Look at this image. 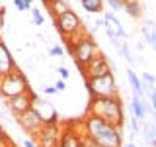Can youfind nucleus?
<instances>
[{
    "label": "nucleus",
    "instance_id": "30",
    "mask_svg": "<svg viewBox=\"0 0 156 147\" xmlns=\"http://www.w3.org/2000/svg\"><path fill=\"white\" fill-rule=\"evenodd\" d=\"M57 73H58V77H61L62 81H66V78L70 77V73H68V69H66V67H58V69H57Z\"/></svg>",
    "mask_w": 156,
    "mask_h": 147
},
{
    "label": "nucleus",
    "instance_id": "7",
    "mask_svg": "<svg viewBox=\"0 0 156 147\" xmlns=\"http://www.w3.org/2000/svg\"><path fill=\"white\" fill-rule=\"evenodd\" d=\"M55 26H57L58 32H61V36H65V39H66V37H70L72 33H76V32L82 29V20L76 12L66 10L65 14H61L58 18H55Z\"/></svg>",
    "mask_w": 156,
    "mask_h": 147
},
{
    "label": "nucleus",
    "instance_id": "32",
    "mask_svg": "<svg viewBox=\"0 0 156 147\" xmlns=\"http://www.w3.org/2000/svg\"><path fill=\"white\" fill-rule=\"evenodd\" d=\"M55 88H57V92H62V90L66 88V82L61 78V81H57V82H55Z\"/></svg>",
    "mask_w": 156,
    "mask_h": 147
},
{
    "label": "nucleus",
    "instance_id": "9",
    "mask_svg": "<svg viewBox=\"0 0 156 147\" xmlns=\"http://www.w3.org/2000/svg\"><path fill=\"white\" fill-rule=\"evenodd\" d=\"M33 102H35V94H33L31 90H27V92H23V94H18V96L6 100V106H8V110L18 118L20 114L31 110V108H33Z\"/></svg>",
    "mask_w": 156,
    "mask_h": 147
},
{
    "label": "nucleus",
    "instance_id": "14",
    "mask_svg": "<svg viewBox=\"0 0 156 147\" xmlns=\"http://www.w3.org/2000/svg\"><path fill=\"white\" fill-rule=\"evenodd\" d=\"M16 61H14L12 53H10V49L4 45V41L0 43V78L10 75V73L16 71Z\"/></svg>",
    "mask_w": 156,
    "mask_h": 147
},
{
    "label": "nucleus",
    "instance_id": "29",
    "mask_svg": "<svg viewBox=\"0 0 156 147\" xmlns=\"http://www.w3.org/2000/svg\"><path fill=\"white\" fill-rule=\"evenodd\" d=\"M49 55H51V57H62V55H65V49H62L61 45H55V47H51Z\"/></svg>",
    "mask_w": 156,
    "mask_h": 147
},
{
    "label": "nucleus",
    "instance_id": "33",
    "mask_svg": "<svg viewBox=\"0 0 156 147\" xmlns=\"http://www.w3.org/2000/svg\"><path fill=\"white\" fill-rule=\"evenodd\" d=\"M4 16H6V8L0 6V29L4 28Z\"/></svg>",
    "mask_w": 156,
    "mask_h": 147
},
{
    "label": "nucleus",
    "instance_id": "4",
    "mask_svg": "<svg viewBox=\"0 0 156 147\" xmlns=\"http://www.w3.org/2000/svg\"><path fill=\"white\" fill-rule=\"evenodd\" d=\"M68 51L72 53L74 63H76V65H80V67L88 65V63H90L96 55H100L98 43H96V39L92 37L90 33H88V36H84L82 39H78L74 45H68Z\"/></svg>",
    "mask_w": 156,
    "mask_h": 147
},
{
    "label": "nucleus",
    "instance_id": "13",
    "mask_svg": "<svg viewBox=\"0 0 156 147\" xmlns=\"http://www.w3.org/2000/svg\"><path fill=\"white\" fill-rule=\"evenodd\" d=\"M33 110L39 114V118H41L45 124H51V122H58V114L55 110V106L51 104L49 100H41V98L35 96V102H33Z\"/></svg>",
    "mask_w": 156,
    "mask_h": 147
},
{
    "label": "nucleus",
    "instance_id": "15",
    "mask_svg": "<svg viewBox=\"0 0 156 147\" xmlns=\"http://www.w3.org/2000/svg\"><path fill=\"white\" fill-rule=\"evenodd\" d=\"M127 78H129V85H131V90H133V96H139V98H144V82L140 81V77L136 75L133 69H127Z\"/></svg>",
    "mask_w": 156,
    "mask_h": 147
},
{
    "label": "nucleus",
    "instance_id": "2",
    "mask_svg": "<svg viewBox=\"0 0 156 147\" xmlns=\"http://www.w3.org/2000/svg\"><path fill=\"white\" fill-rule=\"evenodd\" d=\"M88 114H94L107 124L123 130L125 124V112H123V102L119 96H100L92 98L90 106H88Z\"/></svg>",
    "mask_w": 156,
    "mask_h": 147
},
{
    "label": "nucleus",
    "instance_id": "21",
    "mask_svg": "<svg viewBox=\"0 0 156 147\" xmlns=\"http://www.w3.org/2000/svg\"><path fill=\"white\" fill-rule=\"evenodd\" d=\"M143 135H144L146 143L152 145V141L156 139V124L154 122H144L143 124Z\"/></svg>",
    "mask_w": 156,
    "mask_h": 147
},
{
    "label": "nucleus",
    "instance_id": "16",
    "mask_svg": "<svg viewBox=\"0 0 156 147\" xmlns=\"http://www.w3.org/2000/svg\"><path fill=\"white\" fill-rule=\"evenodd\" d=\"M140 32H143L144 41L148 43L152 49H156V22H152V20H144V22L140 24Z\"/></svg>",
    "mask_w": 156,
    "mask_h": 147
},
{
    "label": "nucleus",
    "instance_id": "25",
    "mask_svg": "<svg viewBox=\"0 0 156 147\" xmlns=\"http://www.w3.org/2000/svg\"><path fill=\"white\" fill-rule=\"evenodd\" d=\"M123 2L125 0H107V4H109V8H111V12H119V10H123Z\"/></svg>",
    "mask_w": 156,
    "mask_h": 147
},
{
    "label": "nucleus",
    "instance_id": "10",
    "mask_svg": "<svg viewBox=\"0 0 156 147\" xmlns=\"http://www.w3.org/2000/svg\"><path fill=\"white\" fill-rule=\"evenodd\" d=\"M82 73H84L86 81L88 78H96V77H104V75H107V73H111L109 65H107V57H104L101 53L96 55L88 65L82 67Z\"/></svg>",
    "mask_w": 156,
    "mask_h": 147
},
{
    "label": "nucleus",
    "instance_id": "38",
    "mask_svg": "<svg viewBox=\"0 0 156 147\" xmlns=\"http://www.w3.org/2000/svg\"><path fill=\"white\" fill-rule=\"evenodd\" d=\"M152 147H156V139H154V141H152Z\"/></svg>",
    "mask_w": 156,
    "mask_h": 147
},
{
    "label": "nucleus",
    "instance_id": "39",
    "mask_svg": "<svg viewBox=\"0 0 156 147\" xmlns=\"http://www.w3.org/2000/svg\"><path fill=\"white\" fill-rule=\"evenodd\" d=\"M26 2H29V4H31V2H33V0H26Z\"/></svg>",
    "mask_w": 156,
    "mask_h": 147
},
{
    "label": "nucleus",
    "instance_id": "27",
    "mask_svg": "<svg viewBox=\"0 0 156 147\" xmlns=\"http://www.w3.org/2000/svg\"><path fill=\"white\" fill-rule=\"evenodd\" d=\"M119 53H121V57H125L129 63H133V61H135V59H133V55H131V51H129V47H127V43H123V45H121Z\"/></svg>",
    "mask_w": 156,
    "mask_h": 147
},
{
    "label": "nucleus",
    "instance_id": "36",
    "mask_svg": "<svg viewBox=\"0 0 156 147\" xmlns=\"http://www.w3.org/2000/svg\"><path fill=\"white\" fill-rule=\"evenodd\" d=\"M2 137H6V130H4V126L0 124V139H2Z\"/></svg>",
    "mask_w": 156,
    "mask_h": 147
},
{
    "label": "nucleus",
    "instance_id": "28",
    "mask_svg": "<svg viewBox=\"0 0 156 147\" xmlns=\"http://www.w3.org/2000/svg\"><path fill=\"white\" fill-rule=\"evenodd\" d=\"M146 90H148V94H150V106H152L154 116H156V90H154V86H146Z\"/></svg>",
    "mask_w": 156,
    "mask_h": 147
},
{
    "label": "nucleus",
    "instance_id": "41",
    "mask_svg": "<svg viewBox=\"0 0 156 147\" xmlns=\"http://www.w3.org/2000/svg\"><path fill=\"white\" fill-rule=\"evenodd\" d=\"M57 147H61V145H57Z\"/></svg>",
    "mask_w": 156,
    "mask_h": 147
},
{
    "label": "nucleus",
    "instance_id": "35",
    "mask_svg": "<svg viewBox=\"0 0 156 147\" xmlns=\"http://www.w3.org/2000/svg\"><path fill=\"white\" fill-rule=\"evenodd\" d=\"M23 147H37V145H35V141H31V139H26V141H23Z\"/></svg>",
    "mask_w": 156,
    "mask_h": 147
},
{
    "label": "nucleus",
    "instance_id": "18",
    "mask_svg": "<svg viewBox=\"0 0 156 147\" xmlns=\"http://www.w3.org/2000/svg\"><path fill=\"white\" fill-rule=\"evenodd\" d=\"M45 4H47V8H49V12H51L53 18H58L61 14H65L66 10H70L68 4H66V0H47Z\"/></svg>",
    "mask_w": 156,
    "mask_h": 147
},
{
    "label": "nucleus",
    "instance_id": "12",
    "mask_svg": "<svg viewBox=\"0 0 156 147\" xmlns=\"http://www.w3.org/2000/svg\"><path fill=\"white\" fill-rule=\"evenodd\" d=\"M58 145L61 147H82V126H78V130H72L70 122L66 126H62Z\"/></svg>",
    "mask_w": 156,
    "mask_h": 147
},
{
    "label": "nucleus",
    "instance_id": "22",
    "mask_svg": "<svg viewBox=\"0 0 156 147\" xmlns=\"http://www.w3.org/2000/svg\"><path fill=\"white\" fill-rule=\"evenodd\" d=\"M31 18H33V24H35V26H43V22H45V18L39 12V8H31Z\"/></svg>",
    "mask_w": 156,
    "mask_h": 147
},
{
    "label": "nucleus",
    "instance_id": "40",
    "mask_svg": "<svg viewBox=\"0 0 156 147\" xmlns=\"http://www.w3.org/2000/svg\"><path fill=\"white\" fill-rule=\"evenodd\" d=\"M0 43H2V37H0Z\"/></svg>",
    "mask_w": 156,
    "mask_h": 147
},
{
    "label": "nucleus",
    "instance_id": "31",
    "mask_svg": "<svg viewBox=\"0 0 156 147\" xmlns=\"http://www.w3.org/2000/svg\"><path fill=\"white\" fill-rule=\"evenodd\" d=\"M0 147H14V145H12V139H10L8 135L2 137V139H0Z\"/></svg>",
    "mask_w": 156,
    "mask_h": 147
},
{
    "label": "nucleus",
    "instance_id": "37",
    "mask_svg": "<svg viewBox=\"0 0 156 147\" xmlns=\"http://www.w3.org/2000/svg\"><path fill=\"white\" fill-rule=\"evenodd\" d=\"M123 147H136V145H135V143H133V141H129V143H125V145H123Z\"/></svg>",
    "mask_w": 156,
    "mask_h": 147
},
{
    "label": "nucleus",
    "instance_id": "26",
    "mask_svg": "<svg viewBox=\"0 0 156 147\" xmlns=\"http://www.w3.org/2000/svg\"><path fill=\"white\" fill-rule=\"evenodd\" d=\"M14 6H16L20 12H27V10H31V4L26 2V0H14Z\"/></svg>",
    "mask_w": 156,
    "mask_h": 147
},
{
    "label": "nucleus",
    "instance_id": "8",
    "mask_svg": "<svg viewBox=\"0 0 156 147\" xmlns=\"http://www.w3.org/2000/svg\"><path fill=\"white\" fill-rule=\"evenodd\" d=\"M16 122H18V126L22 127L26 134H29L31 137H35L37 131L43 127V124H45V122L39 118V114L33 110V108H31V110H27V112H23V114H20V116L16 118Z\"/></svg>",
    "mask_w": 156,
    "mask_h": 147
},
{
    "label": "nucleus",
    "instance_id": "23",
    "mask_svg": "<svg viewBox=\"0 0 156 147\" xmlns=\"http://www.w3.org/2000/svg\"><path fill=\"white\" fill-rule=\"evenodd\" d=\"M129 124H131V130H133V134H143V122H140V120H136V118L131 116Z\"/></svg>",
    "mask_w": 156,
    "mask_h": 147
},
{
    "label": "nucleus",
    "instance_id": "3",
    "mask_svg": "<svg viewBox=\"0 0 156 147\" xmlns=\"http://www.w3.org/2000/svg\"><path fill=\"white\" fill-rule=\"evenodd\" d=\"M27 90H31L29 82H27L26 75L22 71H18V69L14 73H10V75L0 78V96L6 98V100H10V98H14L18 94H23Z\"/></svg>",
    "mask_w": 156,
    "mask_h": 147
},
{
    "label": "nucleus",
    "instance_id": "1",
    "mask_svg": "<svg viewBox=\"0 0 156 147\" xmlns=\"http://www.w3.org/2000/svg\"><path fill=\"white\" fill-rule=\"evenodd\" d=\"M82 134L92 137L100 147H123V134L119 127L107 124L105 120L98 118L94 114H86L84 120L80 122Z\"/></svg>",
    "mask_w": 156,
    "mask_h": 147
},
{
    "label": "nucleus",
    "instance_id": "20",
    "mask_svg": "<svg viewBox=\"0 0 156 147\" xmlns=\"http://www.w3.org/2000/svg\"><path fill=\"white\" fill-rule=\"evenodd\" d=\"M80 6L88 14H101L104 12V0H80Z\"/></svg>",
    "mask_w": 156,
    "mask_h": 147
},
{
    "label": "nucleus",
    "instance_id": "34",
    "mask_svg": "<svg viewBox=\"0 0 156 147\" xmlns=\"http://www.w3.org/2000/svg\"><path fill=\"white\" fill-rule=\"evenodd\" d=\"M43 92H45L47 96H51V94H55V92H57V88L55 86H45V88H43Z\"/></svg>",
    "mask_w": 156,
    "mask_h": 147
},
{
    "label": "nucleus",
    "instance_id": "11",
    "mask_svg": "<svg viewBox=\"0 0 156 147\" xmlns=\"http://www.w3.org/2000/svg\"><path fill=\"white\" fill-rule=\"evenodd\" d=\"M104 28L107 32V37H115V39H121V41L127 39V32H125L123 24L117 20V16L111 12V10L105 12V16H104Z\"/></svg>",
    "mask_w": 156,
    "mask_h": 147
},
{
    "label": "nucleus",
    "instance_id": "5",
    "mask_svg": "<svg viewBox=\"0 0 156 147\" xmlns=\"http://www.w3.org/2000/svg\"><path fill=\"white\" fill-rule=\"evenodd\" d=\"M86 86L90 90L92 98H100V96H119V88H117V81L113 73H107L104 77H96V78H88Z\"/></svg>",
    "mask_w": 156,
    "mask_h": 147
},
{
    "label": "nucleus",
    "instance_id": "19",
    "mask_svg": "<svg viewBox=\"0 0 156 147\" xmlns=\"http://www.w3.org/2000/svg\"><path fill=\"white\" fill-rule=\"evenodd\" d=\"M123 10L129 14L131 18H135V20L143 16V6H140L139 0H125V2H123Z\"/></svg>",
    "mask_w": 156,
    "mask_h": 147
},
{
    "label": "nucleus",
    "instance_id": "17",
    "mask_svg": "<svg viewBox=\"0 0 156 147\" xmlns=\"http://www.w3.org/2000/svg\"><path fill=\"white\" fill-rule=\"evenodd\" d=\"M131 112H133V118L143 122L146 116V108H144V98H139V96H133L131 98Z\"/></svg>",
    "mask_w": 156,
    "mask_h": 147
},
{
    "label": "nucleus",
    "instance_id": "6",
    "mask_svg": "<svg viewBox=\"0 0 156 147\" xmlns=\"http://www.w3.org/2000/svg\"><path fill=\"white\" fill-rule=\"evenodd\" d=\"M62 126L58 122H51V124H43V127L37 131V135L33 137L37 147H57L61 141Z\"/></svg>",
    "mask_w": 156,
    "mask_h": 147
},
{
    "label": "nucleus",
    "instance_id": "24",
    "mask_svg": "<svg viewBox=\"0 0 156 147\" xmlns=\"http://www.w3.org/2000/svg\"><path fill=\"white\" fill-rule=\"evenodd\" d=\"M140 81L144 82V88H146V86H154V85H156V77H154V75H150V73H143V75H140Z\"/></svg>",
    "mask_w": 156,
    "mask_h": 147
}]
</instances>
